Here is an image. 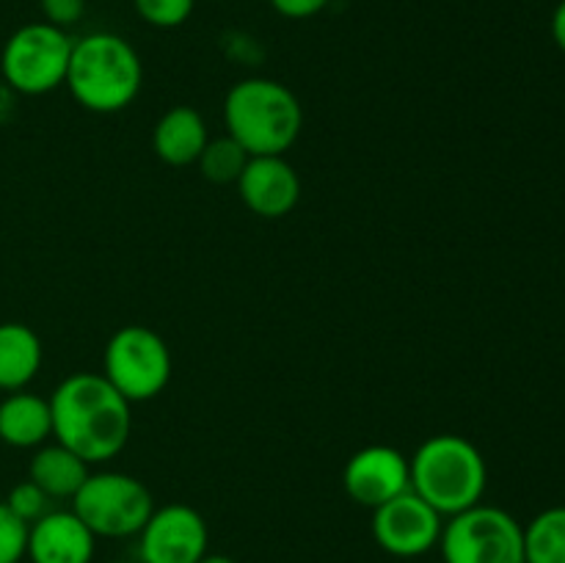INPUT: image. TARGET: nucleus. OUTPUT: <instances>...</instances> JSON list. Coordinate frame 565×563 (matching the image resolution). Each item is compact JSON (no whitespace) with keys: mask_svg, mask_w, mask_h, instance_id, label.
<instances>
[{"mask_svg":"<svg viewBox=\"0 0 565 563\" xmlns=\"http://www.w3.org/2000/svg\"><path fill=\"white\" fill-rule=\"evenodd\" d=\"M53 436L92 464L119 456L130 442L132 403L103 373H72L50 395Z\"/></svg>","mask_w":565,"mask_h":563,"instance_id":"obj_1","label":"nucleus"},{"mask_svg":"<svg viewBox=\"0 0 565 563\" xmlns=\"http://www.w3.org/2000/svg\"><path fill=\"white\" fill-rule=\"evenodd\" d=\"M141 83V55L119 33L99 31L75 39L64 86L81 108L119 114L136 103Z\"/></svg>","mask_w":565,"mask_h":563,"instance_id":"obj_2","label":"nucleus"},{"mask_svg":"<svg viewBox=\"0 0 565 563\" xmlns=\"http://www.w3.org/2000/svg\"><path fill=\"white\" fill-rule=\"evenodd\" d=\"M224 125L248 158L285 155L303 130V105L285 83L246 77L226 94Z\"/></svg>","mask_w":565,"mask_h":563,"instance_id":"obj_3","label":"nucleus"},{"mask_svg":"<svg viewBox=\"0 0 565 563\" xmlns=\"http://www.w3.org/2000/svg\"><path fill=\"white\" fill-rule=\"evenodd\" d=\"M412 491L423 497L441 517H456L483 502L489 467L478 447L456 434L425 439L408 458Z\"/></svg>","mask_w":565,"mask_h":563,"instance_id":"obj_4","label":"nucleus"},{"mask_svg":"<svg viewBox=\"0 0 565 563\" xmlns=\"http://www.w3.org/2000/svg\"><path fill=\"white\" fill-rule=\"evenodd\" d=\"M75 39L50 22L20 25L0 50V75L6 88L25 97H42L66 83Z\"/></svg>","mask_w":565,"mask_h":563,"instance_id":"obj_5","label":"nucleus"},{"mask_svg":"<svg viewBox=\"0 0 565 563\" xmlns=\"http://www.w3.org/2000/svg\"><path fill=\"white\" fill-rule=\"evenodd\" d=\"M72 511L97 539H130L141 533L154 511V497L143 480L127 472H92L72 497Z\"/></svg>","mask_w":565,"mask_h":563,"instance_id":"obj_6","label":"nucleus"},{"mask_svg":"<svg viewBox=\"0 0 565 563\" xmlns=\"http://www.w3.org/2000/svg\"><path fill=\"white\" fill-rule=\"evenodd\" d=\"M439 550L445 563H524V528L505 508L478 502L447 517Z\"/></svg>","mask_w":565,"mask_h":563,"instance_id":"obj_7","label":"nucleus"},{"mask_svg":"<svg viewBox=\"0 0 565 563\" xmlns=\"http://www.w3.org/2000/svg\"><path fill=\"white\" fill-rule=\"evenodd\" d=\"M103 375L130 403L152 401L171 381L169 346L147 326H121L105 346Z\"/></svg>","mask_w":565,"mask_h":563,"instance_id":"obj_8","label":"nucleus"},{"mask_svg":"<svg viewBox=\"0 0 565 563\" xmlns=\"http://www.w3.org/2000/svg\"><path fill=\"white\" fill-rule=\"evenodd\" d=\"M445 517L412 489L392 497L373 511V539L395 557L428 555L439 546Z\"/></svg>","mask_w":565,"mask_h":563,"instance_id":"obj_9","label":"nucleus"},{"mask_svg":"<svg viewBox=\"0 0 565 563\" xmlns=\"http://www.w3.org/2000/svg\"><path fill=\"white\" fill-rule=\"evenodd\" d=\"M210 530L202 513L185 502L154 508L138 533L141 563H199L207 555Z\"/></svg>","mask_w":565,"mask_h":563,"instance_id":"obj_10","label":"nucleus"},{"mask_svg":"<svg viewBox=\"0 0 565 563\" xmlns=\"http://www.w3.org/2000/svg\"><path fill=\"white\" fill-rule=\"evenodd\" d=\"M342 486L356 506L375 511L392 497L412 489L408 458L390 445L362 447L348 458L342 469Z\"/></svg>","mask_w":565,"mask_h":563,"instance_id":"obj_11","label":"nucleus"},{"mask_svg":"<svg viewBox=\"0 0 565 563\" xmlns=\"http://www.w3.org/2000/svg\"><path fill=\"white\" fill-rule=\"evenodd\" d=\"M235 185L243 204L259 219H281L292 213L301 199V177L292 163H287L285 155L248 158Z\"/></svg>","mask_w":565,"mask_h":563,"instance_id":"obj_12","label":"nucleus"},{"mask_svg":"<svg viewBox=\"0 0 565 563\" xmlns=\"http://www.w3.org/2000/svg\"><path fill=\"white\" fill-rule=\"evenodd\" d=\"M97 535L83 524L75 511H47L28 524L25 557L31 563H92Z\"/></svg>","mask_w":565,"mask_h":563,"instance_id":"obj_13","label":"nucleus"},{"mask_svg":"<svg viewBox=\"0 0 565 563\" xmlns=\"http://www.w3.org/2000/svg\"><path fill=\"white\" fill-rule=\"evenodd\" d=\"M53 436L50 397L36 392H9L0 401V442L17 450H36Z\"/></svg>","mask_w":565,"mask_h":563,"instance_id":"obj_14","label":"nucleus"},{"mask_svg":"<svg viewBox=\"0 0 565 563\" xmlns=\"http://www.w3.org/2000/svg\"><path fill=\"white\" fill-rule=\"evenodd\" d=\"M210 141L207 121L191 105H177L169 108L158 119L152 130L154 155L166 166H191L204 152Z\"/></svg>","mask_w":565,"mask_h":563,"instance_id":"obj_15","label":"nucleus"},{"mask_svg":"<svg viewBox=\"0 0 565 563\" xmlns=\"http://www.w3.org/2000/svg\"><path fill=\"white\" fill-rule=\"evenodd\" d=\"M44 348L36 331L25 323H0V390L20 392L42 370Z\"/></svg>","mask_w":565,"mask_h":563,"instance_id":"obj_16","label":"nucleus"},{"mask_svg":"<svg viewBox=\"0 0 565 563\" xmlns=\"http://www.w3.org/2000/svg\"><path fill=\"white\" fill-rule=\"evenodd\" d=\"M88 475V464L58 442L36 447L28 464V480H33L50 500H72Z\"/></svg>","mask_w":565,"mask_h":563,"instance_id":"obj_17","label":"nucleus"},{"mask_svg":"<svg viewBox=\"0 0 565 563\" xmlns=\"http://www.w3.org/2000/svg\"><path fill=\"white\" fill-rule=\"evenodd\" d=\"M524 563H565V506H552L524 528Z\"/></svg>","mask_w":565,"mask_h":563,"instance_id":"obj_18","label":"nucleus"},{"mask_svg":"<svg viewBox=\"0 0 565 563\" xmlns=\"http://www.w3.org/2000/svg\"><path fill=\"white\" fill-rule=\"evenodd\" d=\"M196 163L204 180L215 182V185H230V182H237V177L246 169L248 152L230 136L210 138Z\"/></svg>","mask_w":565,"mask_h":563,"instance_id":"obj_19","label":"nucleus"},{"mask_svg":"<svg viewBox=\"0 0 565 563\" xmlns=\"http://www.w3.org/2000/svg\"><path fill=\"white\" fill-rule=\"evenodd\" d=\"M196 0H132V9L147 25L171 31L191 20Z\"/></svg>","mask_w":565,"mask_h":563,"instance_id":"obj_20","label":"nucleus"},{"mask_svg":"<svg viewBox=\"0 0 565 563\" xmlns=\"http://www.w3.org/2000/svg\"><path fill=\"white\" fill-rule=\"evenodd\" d=\"M3 502L25 524H33V522H36V519H42L44 513L53 511V508H50V506H53V500H50V497L44 495V491L39 489V486L33 484V480H22V484L11 486L9 497H6Z\"/></svg>","mask_w":565,"mask_h":563,"instance_id":"obj_21","label":"nucleus"},{"mask_svg":"<svg viewBox=\"0 0 565 563\" xmlns=\"http://www.w3.org/2000/svg\"><path fill=\"white\" fill-rule=\"evenodd\" d=\"M28 546V524L0 502V563H22Z\"/></svg>","mask_w":565,"mask_h":563,"instance_id":"obj_22","label":"nucleus"},{"mask_svg":"<svg viewBox=\"0 0 565 563\" xmlns=\"http://www.w3.org/2000/svg\"><path fill=\"white\" fill-rule=\"evenodd\" d=\"M39 6H42L44 22L64 28V31L86 14V0H39Z\"/></svg>","mask_w":565,"mask_h":563,"instance_id":"obj_23","label":"nucleus"},{"mask_svg":"<svg viewBox=\"0 0 565 563\" xmlns=\"http://www.w3.org/2000/svg\"><path fill=\"white\" fill-rule=\"evenodd\" d=\"M331 0H270L276 14L287 17V20H309L318 17L320 11L329 9Z\"/></svg>","mask_w":565,"mask_h":563,"instance_id":"obj_24","label":"nucleus"},{"mask_svg":"<svg viewBox=\"0 0 565 563\" xmlns=\"http://www.w3.org/2000/svg\"><path fill=\"white\" fill-rule=\"evenodd\" d=\"M552 39L561 47V53H565V0L557 3L555 14H552Z\"/></svg>","mask_w":565,"mask_h":563,"instance_id":"obj_25","label":"nucleus"},{"mask_svg":"<svg viewBox=\"0 0 565 563\" xmlns=\"http://www.w3.org/2000/svg\"><path fill=\"white\" fill-rule=\"evenodd\" d=\"M199 563H237V561H232L230 555H218V552H215V555H210L207 552V555H204Z\"/></svg>","mask_w":565,"mask_h":563,"instance_id":"obj_26","label":"nucleus"}]
</instances>
